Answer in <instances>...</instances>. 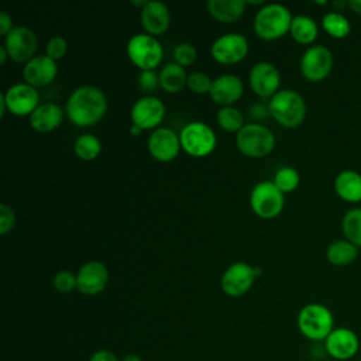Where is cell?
<instances>
[{"mask_svg": "<svg viewBox=\"0 0 361 361\" xmlns=\"http://www.w3.org/2000/svg\"><path fill=\"white\" fill-rule=\"evenodd\" d=\"M248 39L241 32H226L219 35L210 45L212 58L223 65L241 62L248 54Z\"/></svg>", "mask_w": 361, "mask_h": 361, "instance_id": "30bf717a", "label": "cell"}, {"mask_svg": "<svg viewBox=\"0 0 361 361\" xmlns=\"http://www.w3.org/2000/svg\"><path fill=\"white\" fill-rule=\"evenodd\" d=\"M333 54L324 45H310L300 58L302 76L309 82H322L333 69Z\"/></svg>", "mask_w": 361, "mask_h": 361, "instance_id": "8fae6325", "label": "cell"}, {"mask_svg": "<svg viewBox=\"0 0 361 361\" xmlns=\"http://www.w3.org/2000/svg\"><path fill=\"white\" fill-rule=\"evenodd\" d=\"M212 83H213V79L207 73H203V72H199V71L188 73L186 86L193 93H197V94L209 93L210 87H212Z\"/></svg>", "mask_w": 361, "mask_h": 361, "instance_id": "836d02e7", "label": "cell"}, {"mask_svg": "<svg viewBox=\"0 0 361 361\" xmlns=\"http://www.w3.org/2000/svg\"><path fill=\"white\" fill-rule=\"evenodd\" d=\"M13 28H14V25H13L11 16L4 10L0 11V34L6 37Z\"/></svg>", "mask_w": 361, "mask_h": 361, "instance_id": "ab89813d", "label": "cell"}, {"mask_svg": "<svg viewBox=\"0 0 361 361\" xmlns=\"http://www.w3.org/2000/svg\"><path fill=\"white\" fill-rule=\"evenodd\" d=\"M7 58H10V56H8V52H7L6 47L0 45V63H4Z\"/></svg>", "mask_w": 361, "mask_h": 361, "instance_id": "7bdbcfd3", "label": "cell"}, {"mask_svg": "<svg viewBox=\"0 0 361 361\" xmlns=\"http://www.w3.org/2000/svg\"><path fill=\"white\" fill-rule=\"evenodd\" d=\"M3 45L13 61L27 63L35 56L38 39L31 28L25 25H14V28L4 37Z\"/></svg>", "mask_w": 361, "mask_h": 361, "instance_id": "5bb4252c", "label": "cell"}, {"mask_svg": "<svg viewBox=\"0 0 361 361\" xmlns=\"http://www.w3.org/2000/svg\"><path fill=\"white\" fill-rule=\"evenodd\" d=\"M182 149L196 158L212 154L217 144L214 130L204 121H189L179 133Z\"/></svg>", "mask_w": 361, "mask_h": 361, "instance_id": "52a82bcc", "label": "cell"}, {"mask_svg": "<svg viewBox=\"0 0 361 361\" xmlns=\"http://www.w3.org/2000/svg\"><path fill=\"white\" fill-rule=\"evenodd\" d=\"M159 87L166 93H179L188 80V73L183 66L176 62H166L158 72Z\"/></svg>", "mask_w": 361, "mask_h": 361, "instance_id": "d4e9b609", "label": "cell"}, {"mask_svg": "<svg viewBox=\"0 0 361 361\" xmlns=\"http://www.w3.org/2000/svg\"><path fill=\"white\" fill-rule=\"evenodd\" d=\"M165 104L164 102L154 96V94H145L140 99H137L130 110V118L131 124L140 127L142 131L145 130H155L159 127L165 117Z\"/></svg>", "mask_w": 361, "mask_h": 361, "instance_id": "7c38bea8", "label": "cell"}, {"mask_svg": "<svg viewBox=\"0 0 361 361\" xmlns=\"http://www.w3.org/2000/svg\"><path fill=\"white\" fill-rule=\"evenodd\" d=\"M140 20L147 34L158 37L168 31L171 25V11L165 3L159 0H149L147 6L141 8Z\"/></svg>", "mask_w": 361, "mask_h": 361, "instance_id": "44dd1931", "label": "cell"}, {"mask_svg": "<svg viewBox=\"0 0 361 361\" xmlns=\"http://www.w3.org/2000/svg\"><path fill=\"white\" fill-rule=\"evenodd\" d=\"M271 117L285 128H296L306 118V102L293 89H279L268 102Z\"/></svg>", "mask_w": 361, "mask_h": 361, "instance_id": "3957f363", "label": "cell"}, {"mask_svg": "<svg viewBox=\"0 0 361 361\" xmlns=\"http://www.w3.org/2000/svg\"><path fill=\"white\" fill-rule=\"evenodd\" d=\"M137 83L142 92L151 93L159 86V75L155 71H141L138 73Z\"/></svg>", "mask_w": 361, "mask_h": 361, "instance_id": "8d00e7d4", "label": "cell"}, {"mask_svg": "<svg viewBox=\"0 0 361 361\" xmlns=\"http://www.w3.org/2000/svg\"><path fill=\"white\" fill-rule=\"evenodd\" d=\"M348 7L357 13L358 16H361V0H350L348 1Z\"/></svg>", "mask_w": 361, "mask_h": 361, "instance_id": "b9f144b4", "label": "cell"}, {"mask_svg": "<svg viewBox=\"0 0 361 361\" xmlns=\"http://www.w3.org/2000/svg\"><path fill=\"white\" fill-rule=\"evenodd\" d=\"M259 275L261 268L252 267L244 261L234 262L230 267H227L221 275V290L231 298L243 296L252 288L255 278Z\"/></svg>", "mask_w": 361, "mask_h": 361, "instance_id": "9c48e42d", "label": "cell"}, {"mask_svg": "<svg viewBox=\"0 0 361 361\" xmlns=\"http://www.w3.org/2000/svg\"><path fill=\"white\" fill-rule=\"evenodd\" d=\"M358 257V247L348 240H336L326 248V258L330 264L345 267L354 262Z\"/></svg>", "mask_w": 361, "mask_h": 361, "instance_id": "484cf974", "label": "cell"}, {"mask_svg": "<svg viewBox=\"0 0 361 361\" xmlns=\"http://www.w3.org/2000/svg\"><path fill=\"white\" fill-rule=\"evenodd\" d=\"M68 52V41L62 35H54L45 45V55L54 61H59Z\"/></svg>", "mask_w": 361, "mask_h": 361, "instance_id": "d590c367", "label": "cell"}, {"mask_svg": "<svg viewBox=\"0 0 361 361\" xmlns=\"http://www.w3.org/2000/svg\"><path fill=\"white\" fill-rule=\"evenodd\" d=\"M121 361H142V358L138 354H127Z\"/></svg>", "mask_w": 361, "mask_h": 361, "instance_id": "ee69618b", "label": "cell"}, {"mask_svg": "<svg viewBox=\"0 0 361 361\" xmlns=\"http://www.w3.org/2000/svg\"><path fill=\"white\" fill-rule=\"evenodd\" d=\"M107 97L104 92L93 85L75 87L68 96L65 114L78 127L97 124L107 111Z\"/></svg>", "mask_w": 361, "mask_h": 361, "instance_id": "6da1fadb", "label": "cell"}, {"mask_svg": "<svg viewBox=\"0 0 361 361\" xmlns=\"http://www.w3.org/2000/svg\"><path fill=\"white\" fill-rule=\"evenodd\" d=\"M323 30L333 38H345L351 31V24L348 18L340 11H329L322 18Z\"/></svg>", "mask_w": 361, "mask_h": 361, "instance_id": "83f0119b", "label": "cell"}, {"mask_svg": "<svg viewBox=\"0 0 361 361\" xmlns=\"http://www.w3.org/2000/svg\"><path fill=\"white\" fill-rule=\"evenodd\" d=\"M360 361H361V360H360Z\"/></svg>", "mask_w": 361, "mask_h": 361, "instance_id": "c3c4849f", "label": "cell"}, {"mask_svg": "<svg viewBox=\"0 0 361 361\" xmlns=\"http://www.w3.org/2000/svg\"><path fill=\"white\" fill-rule=\"evenodd\" d=\"M141 133H142V130H141L140 127H137V126H134V124L130 126V134H131V135L137 137V135H140Z\"/></svg>", "mask_w": 361, "mask_h": 361, "instance_id": "bcb514c9", "label": "cell"}, {"mask_svg": "<svg viewBox=\"0 0 361 361\" xmlns=\"http://www.w3.org/2000/svg\"><path fill=\"white\" fill-rule=\"evenodd\" d=\"M127 56L140 71H155L164 58L162 44L157 37L138 32L127 41Z\"/></svg>", "mask_w": 361, "mask_h": 361, "instance_id": "8992f818", "label": "cell"}, {"mask_svg": "<svg viewBox=\"0 0 361 361\" xmlns=\"http://www.w3.org/2000/svg\"><path fill=\"white\" fill-rule=\"evenodd\" d=\"M149 0H131L130 3L133 4V6H135V7H141V8H144L145 6H147V3H148Z\"/></svg>", "mask_w": 361, "mask_h": 361, "instance_id": "f6af8a7d", "label": "cell"}, {"mask_svg": "<svg viewBox=\"0 0 361 361\" xmlns=\"http://www.w3.org/2000/svg\"><path fill=\"white\" fill-rule=\"evenodd\" d=\"M334 190L345 202H361V175L353 169L341 171L334 179Z\"/></svg>", "mask_w": 361, "mask_h": 361, "instance_id": "cb8c5ba5", "label": "cell"}, {"mask_svg": "<svg viewBox=\"0 0 361 361\" xmlns=\"http://www.w3.org/2000/svg\"><path fill=\"white\" fill-rule=\"evenodd\" d=\"M244 93V83L240 76L234 73H223L213 79L209 96L221 107L234 106Z\"/></svg>", "mask_w": 361, "mask_h": 361, "instance_id": "ffe728a7", "label": "cell"}, {"mask_svg": "<svg viewBox=\"0 0 361 361\" xmlns=\"http://www.w3.org/2000/svg\"><path fill=\"white\" fill-rule=\"evenodd\" d=\"M247 4L248 6H259V7H262L265 4V1L264 0H247Z\"/></svg>", "mask_w": 361, "mask_h": 361, "instance_id": "7dc6e473", "label": "cell"}, {"mask_svg": "<svg viewBox=\"0 0 361 361\" xmlns=\"http://www.w3.org/2000/svg\"><path fill=\"white\" fill-rule=\"evenodd\" d=\"M89 361H120V360L114 353L109 350H97L90 355Z\"/></svg>", "mask_w": 361, "mask_h": 361, "instance_id": "60d3db41", "label": "cell"}, {"mask_svg": "<svg viewBox=\"0 0 361 361\" xmlns=\"http://www.w3.org/2000/svg\"><path fill=\"white\" fill-rule=\"evenodd\" d=\"M109 282V271L100 261L90 259L85 262L76 272V289L82 295L94 296L104 290Z\"/></svg>", "mask_w": 361, "mask_h": 361, "instance_id": "ac0fdd59", "label": "cell"}, {"mask_svg": "<svg viewBox=\"0 0 361 361\" xmlns=\"http://www.w3.org/2000/svg\"><path fill=\"white\" fill-rule=\"evenodd\" d=\"M58 75L56 61L47 55H35L23 66V79L34 87L48 86Z\"/></svg>", "mask_w": 361, "mask_h": 361, "instance_id": "d6986e66", "label": "cell"}, {"mask_svg": "<svg viewBox=\"0 0 361 361\" xmlns=\"http://www.w3.org/2000/svg\"><path fill=\"white\" fill-rule=\"evenodd\" d=\"M147 148L155 161L171 162L182 148L179 134L169 127H158L148 135Z\"/></svg>", "mask_w": 361, "mask_h": 361, "instance_id": "9a60e30c", "label": "cell"}, {"mask_svg": "<svg viewBox=\"0 0 361 361\" xmlns=\"http://www.w3.org/2000/svg\"><path fill=\"white\" fill-rule=\"evenodd\" d=\"M14 224H16V214L13 209L8 204L1 203L0 204V234L4 235L8 231H11Z\"/></svg>", "mask_w": 361, "mask_h": 361, "instance_id": "74e56055", "label": "cell"}, {"mask_svg": "<svg viewBox=\"0 0 361 361\" xmlns=\"http://www.w3.org/2000/svg\"><path fill=\"white\" fill-rule=\"evenodd\" d=\"M0 96L6 102L7 110L18 117H30L31 113L41 104L37 87L25 82H17L8 86Z\"/></svg>", "mask_w": 361, "mask_h": 361, "instance_id": "4fadbf2b", "label": "cell"}, {"mask_svg": "<svg viewBox=\"0 0 361 361\" xmlns=\"http://www.w3.org/2000/svg\"><path fill=\"white\" fill-rule=\"evenodd\" d=\"M172 56H173V62L185 68L195 63L197 58V51L195 45H192L190 42H179L175 45L172 51Z\"/></svg>", "mask_w": 361, "mask_h": 361, "instance_id": "d6a6232c", "label": "cell"}, {"mask_svg": "<svg viewBox=\"0 0 361 361\" xmlns=\"http://www.w3.org/2000/svg\"><path fill=\"white\" fill-rule=\"evenodd\" d=\"M237 149L248 158H264L275 147L272 130L259 123H248L235 134Z\"/></svg>", "mask_w": 361, "mask_h": 361, "instance_id": "5b68a950", "label": "cell"}, {"mask_svg": "<svg viewBox=\"0 0 361 361\" xmlns=\"http://www.w3.org/2000/svg\"><path fill=\"white\" fill-rule=\"evenodd\" d=\"M272 182L285 195L293 192L300 182V175L293 166H281L274 173Z\"/></svg>", "mask_w": 361, "mask_h": 361, "instance_id": "1f68e13d", "label": "cell"}, {"mask_svg": "<svg viewBox=\"0 0 361 361\" xmlns=\"http://www.w3.org/2000/svg\"><path fill=\"white\" fill-rule=\"evenodd\" d=\"M248 82L257 96L271 99L279 90L281 72L272 62L259 61L250 69Z\"/></svg>", "mask_w": 361, "mask_h": 361, "instance_id": "2e32d148", "label": "cell"}, {"mask_svg": "<svg viewBox=\"0 0 361 361\" xmlns=\"http://www.w3.org/2000/svg\"><path fill=\"white\" fill-rule=\"evenodd\" d=\"M292 18V13L285 4L265 3L255 13L252 28L258 38L272 41L289 32Z\"/></svg>", "mask_w": 361, "mask_h": 361, "instance_id": "7a4b0ae2", "label": "cell"}, {"mask_svg": "<svg viewBox=\"0 0 361 361\" xmlns=\"http://www.w3.org/2000/svg\"><path fill=\"white\" fill-rule=\"evenodd\" d=\"M248 116L252 118V123H259L261 124V121H264L268 117H271V113H269L268 104L254 103L248 109Z\"/></svg>", "mask_w": 361, "mask_h": 361, "instance_id": "f35d334b", "label": "cell"}, {"mask_svg": "<svg viewBox=\"0 0 361 361\" xmlns=\"http://www.w3.org/2000/svg\"><path fill=\"white\" fill-rule=\"evenodd\" d=\"M324 350L333 360L348 361L357 355L360 338L357 333L348 327H334L324 340Z\"/></svg>", "mask_w": 361, "mask_h": 361, "instance_id": "e0dca14e", "label": "cell"}, {"mask_svg": "<svg viewBox=\"0 0 361 361\" xmlns=\"http://www.w3.org/2000/svg\"><path fill=\"white\" fill-rule=\"evenodd\" d=\"M298 329L310 341H324L334 330V316L322 303H307L298 313Z\"/></svg>", "mask_w": 361, "mask_h": 361, "instance_id": "277c9868", "label": "cell"}, {"mask_svg": "<svg viewBox=\"0 0 361 361\" xmlns=\"http://www.w3.org/2000/svg\"><path fill=\"white\" fill-rule=\"evenodd\" d=\"M52 285L59 293H71L78 286L76 274L69 269H61L54 275Z\"/></svg>", "mask_w": 361, "mask_h": 361, "instance_id": "e575fe53", "label": "cell"}, {"mask_svg": "<svg viewBox=\"0 0 361 361\" xmlns=\"http://www.w3.org/2000/svg\"><path fill=\"white\" fill-rule=\"evenodd\" d=\"M289 34L292 35V38L296 42L307 45V44H312L317 38L319 27L312 17L299 14V16H293Z\"/></svg>", "mask_w": 361, "mask_h": 361, "instance_id": "4316f807", "label": "cell"}, {"mask_svg": "<svg viewBox=\"0 0 361 361\" xmlns=\"http://www.w3.org/2000/svg\"><path fill=\"white\" fill-rule=\"evenodd\" d=\"M65 110L56 103H41L28 117L30 126L38 133H49L58 128L63 120Z\"/></svg>", "mask_w": 361, "mask_h": 361, "instance_id": "7402d4cb", "label": "cell"}, {"mask_svg": "<svg viewBox=\"0 0 361 361\" xmlns=\"http://www.w3.org/2000/svg\"><path fill=\"white\" fill-rule=\"evenodd\" d=\"M216 120H217V124L228 131V133H238L244 126V116L241 113L240 109H237L235 106H224V107H220L217 114H216Z\"/></svg>", "mask_w": 361, "mask_h": 361, "instance_id": "4dcf8cb0", "label": "cell"}, {"mask_svg": "<svg viewBox=\"0 0 361 361\" xmlns=\"http://www.w3.org/2000/svg\"><path fill=\"white\" fill-rule=\"evenodd\" d=\"M285 204L283 193L272 180H261L250 192L251 210L261 219L271 220L281 214Z\"/></svg>", "mask_w": 361, "mask_h": 361, "instance_id": "ba28073f", "label": "cell"}, {"mask_svg": "<svg viewBox=\"0 0 361 361\" xmlns=\"http://www.w3.org/2000/svg\"><path fill=\"white\" fill-rule=\"evenodd\" d=\"M73 151L76 157H79L80 159L93 161L102 152V141L94 134H90V133L80 134L73 142Z\"/></svg>", "mask_w": 361, "mask_h": 361, "instance_id": "f1b7e54d", "label": "cell"}, {"mask_svg": "<svg viewBox=\"0 0 361 361\" xmlns=\"http://www.w3.org/2000/svg\"><path fill=\"white\" fill-rule=\"evenodd\" d=\"M247 7L245 0H209L206 8L209 14L220 23H234L244 14Z\"/></svg>", "mask_w": 361, "mask_h": 361, "instance_id": "603a6c76", "label": "cell"}, {"mask_svg": "<svg viewBox=\"0 0 361 361\" xmlns=\"http://www.w3.org/2000/svg\"><path fill=\"white\" fill-rule=\"evenodd\" d=\"M341 230L345 240L361 247V207H353L343 216Z\"/></svg>", "mask_w": 361, "mask_h": 361, "instance_id": "f546056e", "label": "cell"}]
</instances>
